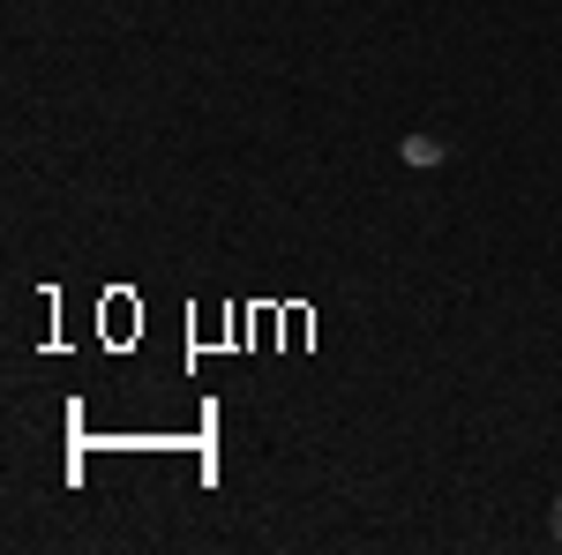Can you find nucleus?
Instances as JSON below:
<instances>
[{
    "label": "nucleus",
    "instance_id": "f03ea898",
    "mask_svg": "<svg viewBox=\"0 0 562 555\" xmlns=\"http://www.w3.org/2000/svg\"><path fill=\"white\" fill-rule=\"evenodd\" d=\"M548 533H555V548H562V496H555V511H548Z\"/></svg>",
    "mask_w": 562,
    "mask_h": 555
},
{
    "label": "nucleus",
    "instance_id": "f257e3e1",
    "mask_svg": "<svg viewBox=\"0 0 562 555\" xmlns=\"http://www.w3.org/2000/svg\"><path fill=\"white\" fill-rule=\"evenodd\" d=\"M405 158H413V166H442V143H435V135H405Z\"/></svg>",
    "mask_w": 562,
    "mask_h": 555
}]
</instances>
